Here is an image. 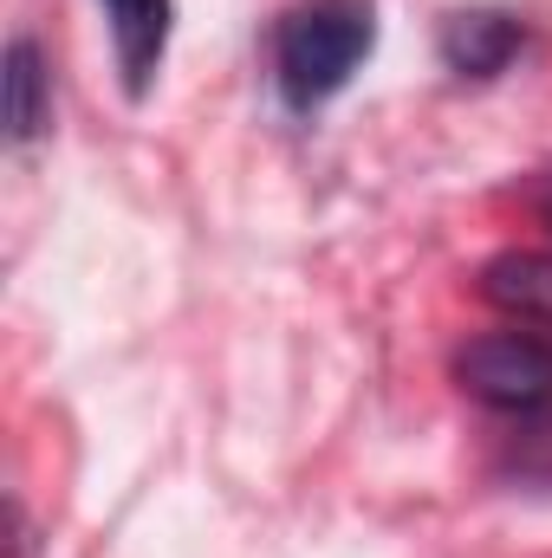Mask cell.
<instances>
[{
	"mask_svg": "<svg viewBox=\"0 0 552 558\" xmlns=\"http://www.w3.org/2000/svg\"><path fill=\"white\" fill-rule=\"evenodd\" d=\"M488 305H501L520 325H552V260L547 254H501L481 267Z\"/></svg>",
	"mask_w": 552,
	"mask_h": 558,
	"instance_id": "6",
	"label": "cell"
},
{
	"mask_svg": "<svg viewBox=\"0 0 552 558\" xmlns=\"http://www.w3.org/2000/svg\"><path fill=\"white\" fill-rule=\"evenodd\" d=\"M105 20H111V52H118L124 92L143 98L156 85V72H163L169 26H176V0H105Z\"/></svg>",
	"mask_w": 552,
	"mask_h": 558,
	"instance_id": "3",
	"label": "cell"
},
{
	"mask_svg": "<svg viewBox=\"0 0 552 558\" xmlns=\"http://www.w3.org/2000/svg\"><path fill=\"white\" fill-rule=\"evenodd\" d=\"M520 46H527V26L514 13H494V7L448 13V26H442V65L455 78H494V72H507Z\"/></svg>",
	"mask_w": 552,
	"mask_h": 558,
	"instance_id": "4",
	"label": "cell"
},
{
	"mask_svg": "<svg viewBox=\"0 0 552 558\" xmlns=\"http://www.w3.org/2000/svg\"><path fill=\"white\" fill-rule=\"evenodd\" d=\"M540 208H547V228H552V189H547V202H540Z\"/></svg>",
	"mask_w": 552,
	"mask_h": 558,
	"instance_id": "7",
	"label": "cell"
},
{
	"mask_svg": "<svg viewBox=\"0 0 552 558\" xmlns=\"http://www.w3.org/2000/svg\"><path fill=\"white\" fill-rule=\"evenodd\" d=\"M377 46V0H299L274 33V85L286 111L332 105Z\"/></svg>",
	"mask_w": 552,
	"mask_h": 558,
	"instance_id": "1",
	"label": "cell"
},
{
	"mask_svg": "<svg viewBox=\"0 0 552 558\" xmlns=\"http://www.w3.org/2000/svg\"><path fill=\"white\" fill-rule=\"evenodd\" d=\"M455 377L494 416H547L552 410V338L540 331H488L468 338Z\"/></svg>",
	"mask_w": 552,
	"mask_h": 558,
	"instance_id": "2",
	"label": "cell"
},
{
	"mask_svg": "<svg viewBox=\"0 0 552 558\" xmlns=\"http://www.w3.org/2000/svg\"><path fill=\"white\" fill-rule=\"evenodd\" d=\"M52 124V72L39 39H13L7 46V143H33Z\"/></svg>",
	"mask_w": 552,
	"mask_h": 558,
	"instance_id": "5",
	"label": "cell"
}]
</instances>
